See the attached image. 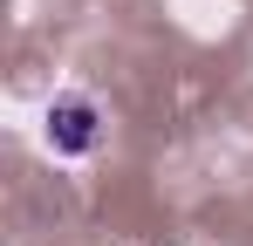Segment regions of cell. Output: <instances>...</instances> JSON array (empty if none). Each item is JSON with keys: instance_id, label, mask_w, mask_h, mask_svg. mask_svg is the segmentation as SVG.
Masks as SVG:
<instances>
[{"instance_id": "obj_1", "label": "cell", "mask_w": 253, "mask_h": 246, "mask_svg": "<svg viewBox=\"0 0 253 246\" xmlns=\"http://www.w3.org/2000/svg\"><path fill=\"white\" fill-rule=\"evenodd\" d=\"M96 137H103V110H96L89 96H55V103H48V144H55L62 158H89Z\"/></svg>"}]
</instances>
